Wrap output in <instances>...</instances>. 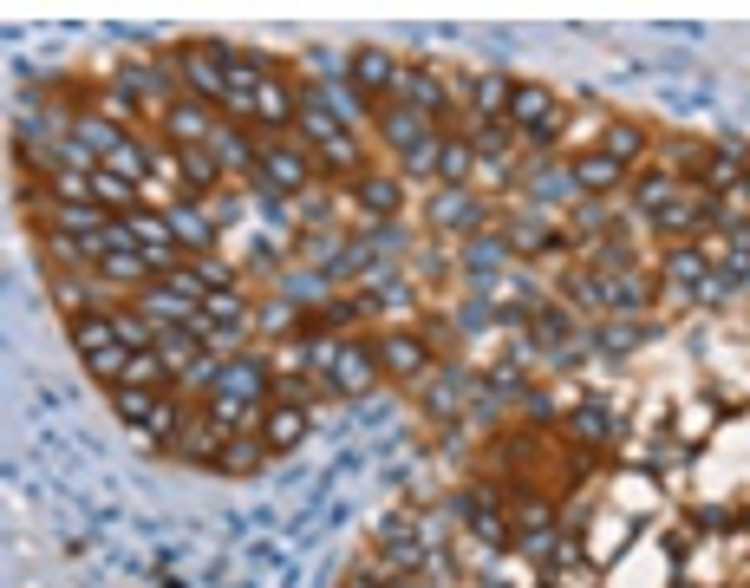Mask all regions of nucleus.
<instances>
[{
	"label": "nucleus",
	"instance_id": "29",
	"mask_svg": "<svg viewBox=\"0 0 750 588\" xmlns=\"http://www.w3.org/2000/svg\"><path fill=\"white\" fill-rule=\"evenodd\" d=\"M379 549H385V556H392L399 569H418V556H424V549L411 543V529H405V523H385V529H379Z\"/></svg>",
	"mask_w": 750,
	"mask_h": 588
},
{
	"label": "nucleus",
	"instance_id": "19",
	"mask_svg": "<svg viewBox=\"0 0 750 588\" xmlns=\"http://www.w3.org/2000/svg\"><path fill=\"white\" fill-rule=\"evenodd\" d=\"M170 235H177V249H197V255L215 249V229H209L203 210H170Z\"/></svg>",
	"mask_w": 750,
	"mask_h": 588
},
{
	"label": "nucleus",
	"instance_id": "18",
	"mask_svg": "<svg viewBox=\"0 0 750 588\" xmlns=\"http://www.w3.org/2000/svg\"><path fill=\"white\" fill-rule=\"evenodd\" d=\"M262 458H268V444H262V439H242V432H229V444L215 451V464H209V471H222V477H229V471H255Z\"/></svg>",
	"mask_w": 750,
	"mask_h": 588
},
{
	"label": "nucleus",
	"instance_id": "3",
	"mask_svg": "<svg viewBox=\"0 0 750 588\" xmlns=\"http://www.w3.org/2000/svg\"><path fill=\"white\" fill-rule=\"evenodd\" d=\"M112 412H118L125 426H137V432H150V439H163V432L177 426V406H170L163 392H144V386H118V392H112Z\"/></svg>",
	"mask_w": 750,
	"mask_h": 588
},
{
	"label": "nucleus",
	"instance_id": "8",
	"mask_svg": "<svg viewBox=\"0 0 750 588\" xmlns=\"http://www.w3.org/2000/svg\"><path fill=\"white\" fill-rule=\"evenodd\" d=\"M399 78H405V66L392 60V53H379V46H366L359 60H352V85H359V98L372 105V98H385V92H399Z\"/></svg>",
	"mask_w": 750,
	"mask_h": 588
},
{
	"label": "nucleus",
	"instance_id": "10",
	"mask_svg": "<svg viewBox=\"0 0 750 588\" xmlns=\"http://www.w3.org/2000/svg\"><path fill=\"white\" fill-rule=\"evenodd\" d=\"M262 392H268V367H262V360H222V372H215V399L249 406V399H262Z\"/></svg>",
	"mask_w": 750,
	"mask_h": 588
},
{
	"label": "nucleus",
	"instance_id": "35",
	"mask_svg": "<svg viewBox=\"0 0 750 588\" xmlns=\"http://www.w3.org/2000/svg\"><path fill=\"white\" fill-rule=\"evenodd\" d=\"M673 275H679L685 288H698V282H705V262H698V255H673Z\"/></svg>",
	"mask_w": 750,
	"mask_h": 588
},
{
	"label": "nucleus",
	"instance_id": "1",
	"mask_svg": "<svg viewBox=\"0 0 750 588\" xmlns=\"http://www.w3.org/2000/svg\"><path fill=\"white\" fill-rule=\"evenodd\" d=\"M72 347H78V360H85L92 379L125 386V360H131V347L118 340V321H112V314H78V321H72Z\"/></svg>",
	"mask_w": 750,
	"mask_h": 588
},
{
	"label": "nucleus",
	"instance_id": "25",
	"mask_svg": "<svg viewBox=\"0 0 750 588\" xmlns=\"http://www.w3.org/2000/svg\"><path fill=\"white\" fill-rule=\"evenodd\" d=\"M399 92L411 98V112H424V118H437V112H444V85H437V78L405 73V78H399Z\"/></svg>",
	"mask_w": 750,
	"mask_h": 588
},
{
	"label": "nucleus",
	"instance_id": "30",
	"mask_svg": "<svg viewBox=\"0 0 750 588\" xmlns=\"http://www.w3.org/2000/svg\"><path fill=\"white\" fill-rule=\"evenodd\" d=\"M105 170H118V177H131V183H144V177H150V157H144V145H131V138H125V145H118L112 157H105Z\"/></svg>",
	"mask_w": 750,
	"mask_h": 588
},
{
	"label": "nucleus",
	"instance_id": "15",
	"mask_svg": "<svg viewBox=\"0 0 750 588\" xmlns=\"http://www.w3.org/2000/svg\"><path fill=\"white\" fill-rule=\"evenodd\" d=\"M85 177H92V197H98L105 210H118V217H131V210H137V183H131V177H118V170H105V164L85 170Z\"/></svg>",
	"mask_w": 750,
	"mask_h": 588
},
{
	"label": "nucleus",
	"instance_id": "11",
	"mask_svg": "<svg viewBox=\"0 0 750 588\" xmlns=\"http://www.w3.org/2000/svg\"><path fill=\"white\" fill-rule=\"evenodd\" d=\"M183 85H190L203 105H222V92H229V85H222V46H190V53H183Z\"/></svg>",
	"mask_w": 750,
	"mask_h": 588
},
{
	"label": "nucleus",
	"instance_id": "23",
	"mask_svg": "<svg viewBox=\"0 0 750 588\" xmlns=\"http://www.w3.org/2000/svg\"><path fill=\"white\" fill-rule=\"evenodd\" d=\"M98 269H105V282H144V275H150L157 262H150L144 249H112V255H105Z\"/></svg>",
	"mask_w": 750,
	"mask_h": 588
},
{
	"label": "nucleus",
	"instance_id": "14",
	"mask_svg": "<svg viewBox=\"0 0 750 588\" xmlns=\"http://www.w3.org/2000/svg\"><path fill=\"white\" fill-rule=\"evenodd\" d=\"M300 439H307V412H300V406H268L262 444H268V451H294Z\"/></svg>",
	"mask_w": 750,
	"mask_h": 588
},
{
	"label": "nucleus",
	"instance_id": "4",
	"mask_svg": "<svg viewBox=\"0 0 750 588\" xmlns=\"http://www.w3.org/2000/svg\"><path fill=\"white\" fill-rule=\"evenodd\" d=\"M509 118L529 132V138H554L561 132V105H554V92H542V85H516V98H509Z\"/></svg>",
	"mask_w": 750,
	"mask_h": 588
},
{
	"label": "nucleus",
	"instance_id": "24",
	"mask_svg": "<svg viewBox=\"0 0 750 588\" xmlns=\"http://www.w3.org/2000/svg\"><path fill=\"white\" fill-rule=\"evenodd\" d=\"M352 190H359V203H366L372 217H392V210H399V183H392V177H372V170H366Z\"/></svg>",
	"mask_w": 750,
	"mask_h": 588
},
{
	"label": "nucleus",
	"instance_id": "13",
	"mask_svg": "<svg viewBox=\"0 0 750 588\" xmlns=\"http://www.w3.org/2000/svg\"><path fill=\"white\" fill-rule=\"evenodd\" d=\"M300 118V98L281 85V78H262V92H255V125H268V132H281V125H294Z\"/></svg>",
	"mask_w": 750,
	"mask_h": 588
},
{
	"label": "nucleus",
	"instance_id": "22",
	"mask_svg": "<svg viewBox=\"0 0 750 588\" xmlns=\"http://www.w3.org/2000/svg\"><path fill=\"white\" fill-rule=\"evenodd\" d=\"M620 183V164L608 150H588V157H574V190H614Z\"/></svg>",
	"mask_w": 750,
	"mask_h": 588
},
{
	"label": "nucleus",
	"instance_id": "36",
	"mask_svg": "<svg viewBox=\"0 0 750 588\" xmlns=\"http://www.w3.org/2000/svg\"><path fill=\"white\" fill-rule=\"evenodd\" d=\"M346 588H379V582H372V576H366V569H359V576H352V582H346Z\"/></svg>",
	"mask_w": 750,
	"mask_h": 588
},
{
	"label": "nucleus",
	"instance_id": "12",
	"mask_svg": "<svg viewBox=\"0 0 750 588\" xmlns=\"http://www.w3.org/2000/svg\"><path fill=\"white\" fill-rule=\"evenodd\" d=\"M137 314H150L157 327H177V321H190V327H197V321H203V307H197L190 294H177L170 282H163V288H144V307H137Z\"/></svg>",
	"mask_w": 750,
	"mask_h": 588
},
{
	"label": "nucleus",
	"instance_id": "32",
	"mask_svg": "<svg viewBox=\"0 0 750 588\" xmlns=\"http://www.w3.org/2000/svg\"><path fill=\"white\" fill-rule=\"evenodd\" d=\"M640 145H646V138H640L633 125H608V157H614V164H626Z\"/></svg>",
	"mask_w": 750,
	"mask_h": 588
},
{
	"label": "nucleus",
	"instance_id": "6",
	"mask_svg": "<svg viewBox=\"0 0 750 588\" xmlns=\"http://www.w3.org/2000/svg\"><path fill=\"white\" fill-rule=\"evenodd\" d=\"M163 132L177 138V150H197V145L215 138V118H209L203 98H170V105H163Z\"/></svg>",
	"mask_w": 750,
	"mask_h": 588
},
{
	"label": "nucleus",
	"instance_id": "31",
	"mask_svg": "<svg viewBox=\"0 0 750 588\" xmlns=\"http://www.w3.org/2000/svg\"><path fill=\"white\" fill-rule=\"evenodd\" d=\"M471 197L464 190H444V203H431V222H451V229H471Z\"/></svg>",
	"mask_w": 750,
	"mask_h": 588
},
{
	"label": "nucleus",
	"instance_id": "27",
	"mask_svg": "<svg viewBox=\"0 0 750 588\" xmlns=\"http://www.w3.org/2000/svg\"><path fill=\"white\" fill-rule=\"evenodd\" d=\"M177 170H183V183H190V190H209V183H215V150H209V145L177 150Z\"/></svg>",
	"mask_w": 750,
	"mask_h": 588
},
{
	"label": "nucleus",
	"instance_id": "28",
	"mask_svg": "<svg viewBox=\"0 0 750 588\" xmlns=\"http://www.w3.org/2000/svg\"><path fill=\"white\" fill-rule=\"evenodd\" d=\"M464 177H471V145H451V138H444V145H437V183L457 190Z\"/></svg>",
	"mask_w": 750,
	"mask_h": 588
},
{
	"label": "nucleus",
	"instance_id": "5",
	"mask_svg": "<svg viewBox=\"0 0 750 588\" xmlns=\"http://www.w3.org/2000/svg\"><path fill=\"white\" fill-rule=\"evenodd\" d=\"M372 379H379V354H372V347H359V340L327 347V386H340V392H366Z\"/></svg>",
	"mask_w": 750,
	"mask_h": 588
},
{
	"label": "nucleus",
	"instance_id": "33",
	"mask_svg": "<svg viewBox=\"0 0 750 588\" xmlns=\"http://www.w3.org/2000/svg\"><path fill=\"white\" fill-rule=\"evenodd\" d=\"M738 170H744V164H738V150H718V157H711V170H705V183H711V190H725V183H738Z\"/></svg>",
	"mask_w": 750,
	"mask_h": 588
},
{
	"label": "nucleus",
	"instance_id": "26",
	"mask_svg": "<svg viewBox=\"0 0 750 588\" xmlns=\"http://www.w3.org/2000/svg\"><path fill=\"white\" fill-rule=\"evenodd\" d=\"M209 150H215L222 164H242V170H255V164H262V150L249 145L242 132H229V125H215V138H209Z\"/></svg>",
	"mask_w": 750,
	"mask_h": 588
},
{
	"label": "nucleus",
	"instance_id": "21",
	"mask_svg": "<svg viewBox=\"0 0 750 588\" xmlns=\"http://www.w3.org/2000/svg\"><path fill=\"white\" fill-rule=\"evenodd\" d=\"M471 98H477V112H483V118H509V98H516V78H503V73H483L477 85H471Z\"/></svg>",
	"mask_w": 750,
	"mask_h": 588
},
{
	"label": "nucleus",
	"instance_id": "2",
	"mask_svg": "<svg viewBox=\"0 0 750 588\" xmlns=\"http://www.w3.org/2000/svg\"><path fill=\"white\" fill-rule=\"evenodd\" d=\"M300 132H307V138L320 145V157H327V164H334L340 177H352V183L366 177V150L352 145L346 118H320V112H300Z\"/></svg>",
	"mask_w": 750,
	"mask_h": 588
},
{
	"label": "nucleus",
	"instance_id": "17",
	"mask_svg": "<svg viewBox=\"0 0 750 588\" xmlns=\"http://www.w3.org/2000/svg\"><path fill=\"white\" fill-rule=\"evenodd\" d=\"M170 360H163V347H144V354H131L125 360V386H144V392H163V379H170ZM118 392V386H112Z\"/></svg>",
	"mask_w": 750,
	"mask_h": 588
},
{
	"label": "nucleus",
	"instance_id": "7",
	"mask_svg": "<svg viewBox=\"0 0 750 588\" xmlns=\"http://www.w3.org/2000/svg\"><path fill=\"white\" fill-rule=\"evenodd\" d=\"M379 125H385V145L405 150V157H418V150L437 145V118H424V112H411V105H392Z\"/></svg>",
	"mask_w": 750,
	"mask_h": 588
},
{
	"label": "nucleus",
	"instance_id": "9",
	"mask_svg": "<svg viewBox=\"0 0 750 588\" xmlns=\"http://www.w3.org/2000/svg\"><path fill=\"white\" fill-rule=\"evenodd\" d=\"M255 170H262L268 190H287V197L307 190V150H294V145H262V164H255Z\"/></svg>",
	"mask_w": 750,
	"mask_h": 588
},
{
	"label": "nucleus",
	"instance_id": "34",
	"mask_svg": "<svg viewBox=\"0 0 750 588\" xmlns=\"http://www.w3.org/2000/svg\"><path fill=\"white\" fill-rule=\"evenodd\" d=\"M646 203H653V210H666V203H673V177H653V183H640V210H646Z\"/></svg>",
	"mask_w": 750,
	"mask_h": 588
},
{
	"label": "nucleus",
	"instance_id": "16",
	"mask_svg": "<svg viewBox=\"0 0 750 588\" xmlns=\"http://www.w3.org/2000/svg\"><path fill=\"white\" fill-rule=\"evenodd\" d=\"M379 360H385V372H399V379H418L424 372V340L418 334H385Z\"/></svg>",
	"mask_w": 750,
	"mask_h": 588
},
{
	"label": "nucleus",
	"instance_id": "20",
	"mask_svg": "<svg viewBox=\"0 0 750 588\" xmlns=\"http://www.w3.org/2000/svg\"><path fill=\"white\" fill-rule=\"evenodd\" d=\"M118 145H125V132H118V125H105L98 112H85V118H78V150H85V157H98V164H105Z\"/></svg>",
	"mask_w": 750,
	"mask_h": 588
}]
</instances>
